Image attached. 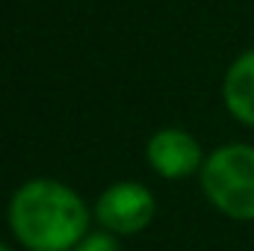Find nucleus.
<instances>
[{
    "label": "nucleus",
    "instance_id": "nucleus-5",
    "mask_svg": "<svg viewBox=\"0 0 254 251\" xmlns=\"http://www.w3.org/2000/svg\"><path fill=\"white\" fill-rule=\"evenodd\" d=\"M225 104L234 119L254 127V51L243 54L228 68L225 77Z\"/></svg>",
    "mask_w": 254,
    "mask_h": 251
},
{
    "label": "nucleus",
    "instance_id": "nucleus-4",
    "mask_svg": "<svg viewBox=\"0 0 254 251\" xmlns=\"http://www.w3.org/2000/svg\"><path fill=\"white\" fill-rule=\"evenodd\" d=\"M148 163L154 166L157 175H163L169 181L190 178L192 172L201 166V145L187 130L166 127V130L151 136V142H148Z\"/></svg>",
    "mask_w": 254,
    "mask_h": 251
},
{
    "label": "nucleus",
    "instance_id": "nucleus-2",
    "mask_svg": "<svg viewBox=\"0 0 254 251\" xmlns=\"http://www.w3.org/2000/svg\"><path fill=\"white\" fill-rule=\"evenodd\" d=\"M201 187L216 210L231 219H254V148L225 145L201 166Z\"/></svg>",
    "mask_w": 254,
    "mask_h": 251
},
{
    "label": "nucleus",
    "instance_id": "nucleus-7",
    "mask_svg": "<svg viewBox=\"0 0 254 251\" xmlns=\"http://www.w3.org/2000/svg\"><path fill=\"white\" fill-rule=\"evenodd\" d=\"M0 251H12V249H9V246H6V243H0Z\"/></svg>",
    "mask_w": 254,
    "mask_h": 251
},
{
    "label": "nucleus",
    "instance_id": "nucleus-3",
    "mask_svg": "<svg viewBox=\"0 0 254 251\" xmlns=\"http://www.w3.org/2000/svg\"><path fill=\"white\" fill-rule=\"evenodd\" d=\"M154 210H157L154 195L133 181L113 184L95 204V216L107 228V234H125V237L145 231L154 219Z\"/></svg>",
    "mask_w": 254,
    "mask_h": 251
},
{
    "label": "nucleus",
    "instance_id": "nucleus-6",
    "mask_svg": "<svg viewBox=\"0 0 254 251\" xmlns=\"http://www.w3.org/2000/svg\"><path fill=\"white\" fill-rule=\"evenodd\" d=\"M74 251H119V243L113 240V234H86V240Z\"/></svg>",
    "mask_w": 254,
    "mask_h": 251
},
{
    "label": "nucleus",
    "instance_id": "nucleus-1",
    "mask_svg": "<svg viewBox=\"0 0 254 251\" xmlns=\"http://www.w3.org/2000/svg\"><path fill=\"white\" fill-rule=\"evenodd\" d=\"M9 225L30 251H74L86 240L89 210L60 181H30L9 201Z\"/></svg>",
    "mask_w": 254,
    "mask_h": 251
}]
</instances>
